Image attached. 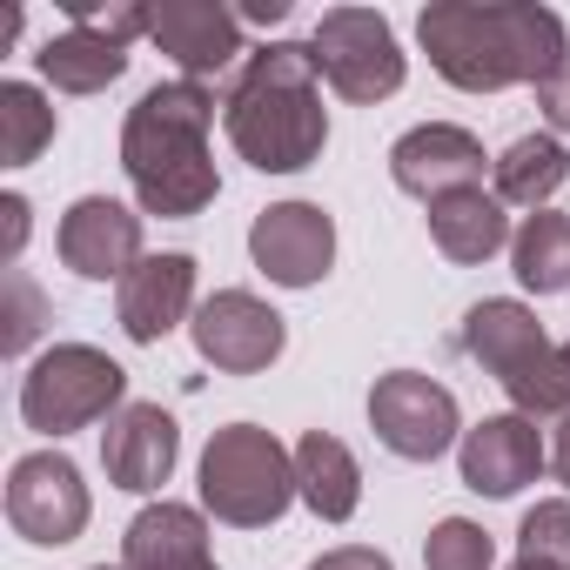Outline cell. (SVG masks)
Returning <instances> with one entry per match:
<instances>
[{
	"mask_svg": "<svg viewBox=\"0 0 570 570\" xmlns=\"http://www.w3.org/2000/svg\"><path fill=\"white\" fill-rule=\"evenodd\" d=\"M416 41L463 95L543 88L570 61V35L543 0H430L416 14Z\"/></svg>",
	"mask_w": 570,
	"mask_h": 570,
	"instance_id": "cell-1",
	"label": "cell"
},
{
	"mask_svg": "<svg viewBox=\"0 0 570 570\" xmlns=\"http://www.w3.org/2000/svg\"><path fill=\"white\" fill-rule=\"evenodd\" d=\"M222 128L255 175H303L330 141L323 68H316L309 41L248 48V61L235 68V81L222 95Z\"/></svg>",
	"mask_w": 570,
	"mask_h": 570,
	"instance_id": "cell-2",
	"label": "cell"
},
{
	"mask_svg": "<svg viewBox=\"0 0 570 570\" xmlns=\"http://www.w3.org/2000/svg\"><path fill=\"white\" fill-rule=\"evenodd\" d=\"M215 88L202 81H161L148 88L121 121V175L141 202V215L188 222L222 195L208 135H215Z\"/></svg>",
	"mask_w": 570,
	"mask_h": 570,
	"instance_id": "cell-3",
	"label": "cell"
},
{
	"mask_svg": "<svg viewBox=\"0 0 570 570\" xmlns=\"http://www.w3.org/2000/svg\"><path fill=\"white\" fill-rule=\"evenodd\" d=\"M463 356L503 383L510 410L517 416H563L570 410V370H563V350L543 336V323L517 303V296H483L463 330H456Z\"/></svg>",
	"mask_w": 570,
	"mask_h": 570,
	"instance_id": "cell-4",
	"label": "cell"
},
{
	"mask_svg": "<svg viewBox=\"0 0 570 570\" xmlns=\"http://www.w3.org/2000/svg\"><path fill=\"white\" fill-rule=\"evenodd\" d=\"M296 503V450L262 423H222L202 450V510L235 530H268Z\"/></svg>",
	"mask_w": 570,
	"mask_h": 570,
	"instance_id": "cell-5",
	"label": "cell"
},
{
	"mask_svg": "<svg viewBox=\"0 0 570 570\" xmlns=\"http://www.w3.org/2000/svg\"><path fill=\"white\" fill-rule=\"evenodd\" d=\"M121 403H128V370L95 343H55L21 376V423L41 430V436L108 423Z\"/></svg>",
	"mask_w": 570,
	"mask_h": 570,
	"instance_id": "cell-6",
	"label": "cell"
},
{
	"mask_svg": "<svg viewBox=\"0 0 570 570\" xmlns=\"http://www.w3.org/2000/svg\"><path fill=\"white\" fill-rule=\"evenodd\" d=\"M309 55L323 68V81L356 101V108H376L390 101L403 81H410V61L396 48V28L376 14V8H330L309 35Z\"/></svg>",
	"mask_w": 570,
	"mask_h": 570,
	"instance_id": "cell-7",
	"label": "cell"
},
{
	"mask_svg": "<svg viewBox=\"0 0 570 570\" xmlns=\"http://www.w3.org/2000/svg\"><path fill=\"white\" fill-rule=\"evenodd\" d=\"M370 430H376V443H383L390 456H403V463H436L450 443H463V410H456V396H450L436 376H423V370H390V376H376V390H370Z\"/></svg>",
	"mask_w": 570,
	"mask_h": 570,
	"instance_id": "cell-8",
	"label": "cell"
},
{
	"mask_svg": "<svg viewBox=\"0 0 570 570\" xmlns=\"http://www.w3.org/2000/svg\"><path fill=\"white\" fill-rule=\"evenodd\" d=\"M188 336H195V356L215 376H262L282 356V343H289L282 316L255 289H215V296H202Z\"/></svg>",
	"mask_w": 570,
	"mask_h": 570,
	"instance_id": "cell-9",
	"label": "cell"
},
{
	"mask_svg": "<svg viewBox=\"0 0 570 570\" xmlns=\"http://www.w3.org/2000/svg\"><path fill=\"white\" fill-rule=\"evenodd\" d=\"M88 510H95L88 483L61 450H35V456H21L8 470V523H14V537H28L41 550H61V543H75L88 530Z\"/></svg>",
	"mask_w": 570,
	"mask_h": 570,
	"instance_id": "cell-10",
	"label": "cell"
},
{
	"mask_svg": "<svg viewBox=\"0 0 570 570\" xmlns=\"http://www.w3.org/2000/svg\"><path fill=\"white\" fill-rule=\"evenodd\" d=\"M248 255L275 289H316L336 268V222L323 202H275L248 222Z\"/></svg>",
	"mask_w": 570,
	"mask_h": 570,
	"instance_id": "cell-11",
	"label": "cell"
},
{
	"mask_svg": "<svg viewBox=\"0 0 570 570\" xmlns=\"http://www.w3.org/2000/svg\"><path fill=\"white\" fill-rule=\"evenodd\" d=\"M148 41L181 68V81H202V88L248 61L242 14L228 0H161V8H148Z\"/></svg>",
	"mask_w": 570,
	"mask_h": 570,
	"instance_id": "cell-12",
	"label": "cell"
},
{
	"mask_svg": "<svg viewBox=\"0 0 570 570\" xmlns=\"http://www.w3.org/2000/svg\"><path fill=\"white\" fill-rule=\"evenodd\" d=\"M483 168H497V161H490L483 141H476L470 128H456V121H423V128L396 135V148H390L396 188L416 195L423 208L443 202V195H456V188H483Z\"/></svg>",
	"mask_w": 570,
	"mask_h": 570,
	"instance_id": "cell-13",
	"label": "cell"
},
{
	"mask_svg": "<svg viewBox=\"0 0 570 570\" xmlns=\"http://www.w3.org/2000/svg\"><path fill=\"white\" fill-rule=\"evenodd\" d=\"M181 463V430L161 403H121L101 430V470L128 497H155Z\"/></svg>",
	"mask_w": 570,
	"mask_h": 570,
	"instance_id": "cell-14",
	"label": "cell"
},
{
	"mask_svg": "<svg viewBox=\"0 0 570 570\" xmlns=\"http://www.w3.org/2000/svg\"><path fill=\"white\" fill-rule=\"evenodd\" d=\"M55 248L81 282H121L141 262V215L128 202H115V195H81L61 215Z\"/></svg>",
	"mask_w": 570,
	"mask_h": 570,
	"instance_id": "cell-15",
	"label": "cell"
},
{
	"mask_svg": "<svg viewBox=\"0 0 570 570\" xmlns=\"http://www.w3.org/2000/svg\"><path fill=\"white\" fill-rule=\"evenodd\" d=\"M456 470L476 497H517L523 483H537L550 470V450H543V430L530 416L503 410V416H483L476 430H463Z\"/></svg>",
	"mask_w": 570,
	"mask_h": 570,
	"instance_id": "cell-16",
	"label": "cell"
},
{
	"mask_svg": "<svg viewBox=\"0 0 570 570\" xmlns=\"http://www.w3.org/2000/svg\"><path fill=\"white\" fill-rule=\"evenodd\" d=\"M195 255L168 248V255H141L128 275H121V296H115V316H121V336L128 343H161L175 323H195Z\"/></svg>",
	"mask_w": 570,
	"mask_h": 570,
	"instance_id": "cell-17",
	"label": "cell"
},
{
	"mask_svg": "<svg viewBox=\"0 0 570 570\" xmlns=\"http://www.w3.org/2000/svg\"><path fill=\"white\" fill-rule=\"evenodd\" d=\"M121 570H215V543H208V510L195 503H148L128 530H121Z\"/></svg>",
	"mask_w": 570,
	"mask_h": 570,
	"instance_id": "cell-18",
	"label": "cell"
},
{
	"mask_svg": "<svg viewBox=\"0 0 570 570\" xmlns=\"http://www.w3.org/2000/svg\"><path fill=\"white\" fill-rule=\"evenodd\" d=\"M510 235H517V228H510L497 188H456V195L430 202V242H436L450 262H463V268H476V262H490L497 248H510Z\"/></svg>",
	"mask_w": 570,
	"mask_h": 570,
	"instance_id": "cell-19",
	"label": "cell"
},
{
	"mask_svg": "<svg viewBox=\"0 0 570 570\" xmlns=\"http://www.w3.org/2000/svg\"><path fill=\"white\" fill-rule=\"evenodd\" d=\"M296 497L323 523H350L363 510V470H356L343 436H330V430H303L296 436Z\"/></svg>",
	"mask_w": 570,
	"mask_h": 570,
	"instance_id": "cell-20",
	"label": "cell"
},
{
	"mask_svg": "<svg viewBox=\"0 0 570 570\" xmlns=\"http://www.w3.org/2000/svg\"><path fill=\"white\" fill-rule=\"evenodd\" d=\"M35 68H41V81L55 95H101V88H115L128 75V48L95 35V28H68V35L41 41Z\"/></svg>",
	"mask_w": 570,
	"mask_h": 570,
	"instance_id": "cell-21",
	"label": "cell"
},
{
	"mask_svg": "<svg viewBox=\"0 0 570 570\" xmlns=\"http://www.w3.org/2000/svg\"><path fill=\"white\" fill-rule=\"evenodd\" d=\"M490 181H497V202L503 208H550V195L570 181V148L550 135V128H537V135H517L503 155H497V168H490Z\"/></svg>",
	"mask_w": 570,
	"mask_h": 570,
	"instance_id": "cell-22",
	"label": "cell"
},
{
	"mask_svg": "<svg viewBox=\"0 0 570 570\" xmlns=\"http://www.w3.org/2000/svg\"><path fill=\"white\" fill-rule=\"evenodd\" d=\"M510 268L530 296H563L570 289V215H557V208L523 215L510 235Z\"/></svg>",
	"mask_w": 570,
	"mask_h": 570,
	"instance_id": "cell-23",
	"label": "cell"
},
{
	"mask_svg": "<svg viewBox=\"0 0 570 570\" xmlns=\"http://www.w3.org/2000/svg\"><path fill=\"white\" fill-rule=\"evenodd\" d=\"M55 128H61V115L35 81H0V161L28 168L55 141Z\"/></svg>",
	"mask_w": 570,
	"mask_h": 570,
	"instance_id": "cell-24",
	"label": "cell"
},
{
	"mask_svg": "<svg viewBox=\"0 0 570 570\" xmlns=\"http://www.w3.org/2000/svg\"><path fill=\"white\" fill-rule=\"evenodd\" d=\"M423 570H497V543L470 517H443L423 537Z\"/></svg>",
	"mask_w": 570,
	"mask_h": 570,
	"instance_id": "cell-25",
	"label": "cell"
},
{
	"mask_svg": "<svg viewBox=\"0 0 570 570\" xmlns=\"http://www.w3.org/2000/svg\"><path fill=\"white\" fill-rule=\"evenodd\" d=\"M517 557L550 563V570H570V497H550V503H530V510H523V523H517Z\"/></svg>",
	"mask_w": 570,
	"mask_h": 570,
	"instance_id": "cell-26",
	"label": "cell"
},
{
	"mask_svg": "<svg viewBox=\"0 0 570 570\" xmlns=\"http://www.w3.org/2000/svg\"><path fill=\"white\" fill-rule=\"evenodd\" d=\"M0 323H8V330H0V350H8V356H28L35 350L48 309H41V289H35L28 268H8V316H0Z\"/></svg>",
	"mask_w": 570,
	"mask_h": 570,
	"instance_id": "cell-27",
	"label": "cell"
},
{
	"mask_svg": "<svg viewBox=\"0 0 570 570\" xmlns=\"http://www.w3.org/2000/svg\"><path fill=\"white\" fill-rule=\"evenodd\" d=\"M61 14H68V28H95V35H108V41H135V35H148V8L141 0H61Z\"/></svg>",
	"mask_w": 570,
	"mask_h": 570,
	"instance_id": "cell-28",
	"label": "cell"
},
{
	"mask_svg": "<svg viewBox=\"0 0 570 570\" xmlns=\"http://www.w3.org/2000/svg\"><path fill=\"white\" fill-rule=\"evenodd\" d=\"M537 108H543V121H550V128L570 141V61H563V68H557V75L537 88Z\"/></svg>",
	"mask_w": 570,
	"mask_h": 570,
	"instance_id": "cell-29",
	"label": "cell"
},
{
	"mask_svg": "<svg viewBox=\"0 0 570 570\" xmlns=\"http://www.w3.org/2000/svg\"><path fill=\"white\" fill-rule=\"evenodd\" d=\"M309 570H396L383 550H370V543H336V550H323Z\"/></svg>",
	"mask_w": 570,
	"mask_h": 570,
	"instance_id": "cell-30",
	"label": "cell"
},
{
	"mask_svg": "<svg viewBox=\"0 0 570 570\" xmlns=\"http://www.w3.org/2000/svg\"><path fill=\"white\" fill-rule=\"evenodd\" d=\"M0 215H8V268L21 262V242H28V195H0Z\"/></svg>",
	"mask_w": 570,
	"mask_h": 570,
	"instance_id": "cell-31",
	"label": "cell"
},
{
	"mask_svg": "<svg viewBox=\"0 0 570 570\" xmlns=\"http://www.w3.org/2000/svg\"><path fill=\"white\" fill-rule=\"evenodd\" d=\"M235 14H242V21H255V28H275V21H289V0H242Z\"/></svg>",
	"mask_w": 570,
	"mask_h": 570,
	"instance_id": "cell-32",
	"label": "cell"
},
{
	"mask_svg": "<svg viewBox=\"0 0 570 570\" xmlns=\"http://www.w3.org/2000/svg\"><path fill=\"white\" fill-rule=\"evenodd\" d=\"M550 470H557V483L570 490V410L557 416V443H550Z\"/></svg>",
	"mask_w": 570,
	"mask_h": 570,
	"instance_id": "cell-33",
	"label": "cell"
},
{
	"mask_svg": "<svg viewBox=\"0 0 570 570\" xmlns=\"http://www.w3.org/2000/svg\"><path fill=\"white\" fill-rule=\"evenodd\" d=\"M510 570H550V563H530V557H517V563H510Z\"/></svg>",
	"mask_w": 570,
	"mask_h": 570,
	"instance_id": "cell-34",
	"label": "cell"
},
{
	"mask_svg": "<svg viewBox=\"0 0 570 570\" xmlns=\"http://www.w3.org/2000/svg\"><path fill=\"white\" fill-rule=\"evenodd\" d=\"M563 370H570V343H563Z\"/></svg>",
	"mask_w": 570,
	"mask_h": 570,
	"instance_id": "cell-35",
	"label": "cell"
},
{
	"mask_svg": "<svg viewBox=\"0 0 570 570\" xmlns=\"http://www.w3.org/2000/svg\"><path fill=\"white\" fill-rule=\"evenodd\" d=\"M95 570H108V563H95Z\"/></svg>",
	"mask_w": 570,
	"mask_h": 570,
	"instance_id": "cell-36",
	"label": "cell"
}]
</instances>
